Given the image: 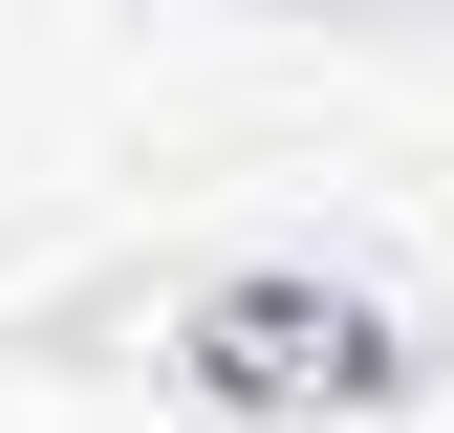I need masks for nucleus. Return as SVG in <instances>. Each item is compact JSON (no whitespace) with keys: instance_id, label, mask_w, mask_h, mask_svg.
I'll return each mask as SVG.
<instances>
[{"instance_id":"obj_1","label":"nucleus","mask_w":454,"mask_h":433,"mask_svg":"<svg viewBox=\"0 0 454 433\" xmlns=\"http://www.w3.org/2000/svg\"><path fill=\"white\" fill-rule=\"evenodd\" d=\"M368 368H389V347H368L325 282H239V303L195 325V390H368Z\"/></svg>"}]
</instances>
